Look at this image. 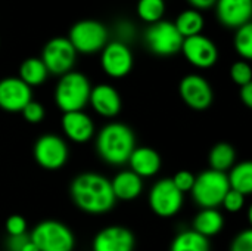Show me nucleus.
Here are the masks:
<instances>
[{
  "label": "nucleus",
  "instance_id": "1",
  "mask_svg": "<svg viewBox=\"0 0 252 251\" xmlns=\"http://www.w3.org/2000/svg\"><path fill=\"white\" fill-rule=\"evenodd\" d=\"M72 203L87 215L108 213L117 203L111 180L93 172L80 173L69 185Z\"/></svg>",
  "mask_w": 252,
  "mask_h": 251
},
{
  "label": "nucleus",
  "instance_id": "2",
  "mask_svg": "<svg viewBox=\"0 0 252 251\" xmlns=\"http://www.w3.org/2000/svg\"><path fill=\"white\" fill-rule=\"evenodd\" d=\"M134 149L136 136L133 130L123 123H109L103 126L96 136L97 155L111 166H123L128 163Z\"/></svg>",
  "mask_w": 252,
  "mask_h": 251
},
{
  "label": "nucleus",
  "instance_id": "3",
  "mask_svg": "<svg viewBox=\"0 0 252 251\" xmlns=\"http://www.w3.org/2000/svg\"><path fill=\"white\" fill-rule=\"evenodd\" d=\"M92 84L89 78L78 71H69L59 77L55 87V104L65 112L83 111L90 101Z\"/></svg>",
  "mask_w": 252,
  "mask_h": 251
},
{
  "label": "nucleus",
  "instance_id": "4",
  "mask_svg": "<svg viewBox=\"0 0 252 251\" xmlns=\"http://www.w3.org/2000/svg\"><path fill=\"white\" fill-rule=\"evenodd\" d=\"M230 189L227 173L205 170L196 176L192 198L201 209H219Z\"/></svg>",
  "mask_w": 252,
  "mask_h": 251
},
{
  "label": "nucleus",
  "instance_id": "5",
  "mask_svg": "<svg viewBox=\"0 0 252 251\" xmlns=\"http://www.w3.org/2000/svg\"><path fill=\"white\" fill-rule=\"evenodd\" d=\"M68 40L77 53L92 55L102 52L103 47L109 43V31L100 21L81 19L69 28Z\"/></svg>",
  "mask_w": 252,
  "mask_h": 251
},
{
  "label": "nucleus",
  "instance_id": "6",
  "mask_svg": "<svg viewBox=\"0 0 252 251\" xmlns=\"http://www.w3.org/2000/svg\"><path fill=\"white\" fill-rule=\"evenodd\" d=\"M30 238L38 251H72L75 247L72 231L58 220L40 222L32 229Z\"/></svg>",
  "mask_w": 252,
  "mask_h": 251
},
{
  "label": "nucleus",
  "instance_id": "7",
  "mask_svg": "<svg viewBox=\"0 0 252 251\" xmlns=\"http://www.w3.org/2000/svg\"><path fill=\"white\" fill-rule=\"evenodd\" d=\"M145 44L157 56H173L182 52L183 36L171 21L161 19L151 24L145 31Z\"/></svg>",
  "mask_w": 252,
  "mask_h": 251
},
{
  "label": "nucleus",
  "instance_id": "8",
  "mask_svg": "<svg viewBox=\"0 0 252 251\" xmlns=\"http://www.w3.org/2000/svg\"><path fill=\"white\" fill-rule=\"evenodd\" d=\"M149 207L151 210L164 219L173 217L176 216L185 203V194H182L176 185L173 183L171 178H165V179H159L157 180L151 191H149Z\"/></svg>",
  "mask_w": 252,
  "mask_h": 251
},
{
  "label": "nucleus",
  "instance_id": "9",
  "mask_svg": "<svg viewBox=\"0 0 252 251\" xmlns=\"http://www.w3.org/2000/svg\"><path fill=\"white\" fill-rule=\"evenodd\" d=\"M41 61L44 62L49 74L61 77L72 71L77 61V50L68 37H53L44 44L41 50Z\"/></svg>",
  "mask_w": 252,
  "mask_h": 251
},
{
  "label": "nucleus",
  "instance_id": "10",
  "mask_svg": "<svg viewBox=\"0 0 252 251\" xmlns=\"http://www.w3.org/2000/svg\"><path fill=\"white\" fill-rule=\"evenodd\" d=\"M32 155L35 163L44 170H59L62 169L69 157V149L66 142L58 135H43L40 136L32 148Z\"/></svg>",
  "mask_w": 252,
  "mask_h": 251
},
{
  "label": "nucleus",
  "instance_id": "11",
  "mask_svg": "<svg viewBox=\"0 0 252 251\" xmlns=\"http://www.w3.org/2000/svg\"><path fill=\"white\" fill-rule=\"evenodd\" d=\"M134 64L133 52L128 44L112 40L100 52V67L111 78H123L130 74Z\"/></svg>",
  "mask_w": 252,
  "mask_h": 251
},
{
  "label": "nucleus",
  "instance_id": "12",
  "mask_svg": "<svg viewBox=\"0 0 252 251\" xmlns=\"http://www.w3.org/2000/svg\"><path fill=\"white\" fill-rule=\"evenodd\" d=\"M179 95L182 101L195 111H205L214 101V92L210 81L199 74H188L180 80Z\"/></svg>",
  "mask_w": 252,
  "mask_h": 251
},
{
  "label": "nucleus",
  "instance_id": "13",
  "mask_svg": "<svg viewBox=\"0 0 252 251\" xmlns=\"http://www.w3.org/2000/svg\"><path fill=\"white\" fill-rule=\"evenodd\" d=\"M182 53L190 65L199 70H208L214 67L220 56L217 44L204 34L185 38Z\"/></svg>",
  "mask_w": 252,
  "mask_h": 251
},
{
  "label": "nucleus",
  "instance_id": "14",
  "mask_svg": "<svg viewBox=\"0 0 252 251\" xmlns=\"http://www.w3.org/2000/svg\"><path fill=\"white\" fill-rule=\"evenodd\" d=\"M31 101L32 90L19 77H4L0 80V109L21 112Z\"/></svg>",
  "mask_w": 252,
  "mask_h": 251
},
{
  "label": "nucleus",
  "instance_id": "15",
  "mask_svg": "<svg viewBox=\"0 0 252 251\" xmlns=\"http://www.w3.org/2000/svg\"><path fill=\"white\" fill-rule=\"evenodd\" d=\"M136 238L133 232L121 225L100 229L92 243V251H134Z\"/></svg>",
  "mask_w": 252,
  "mask_h": 251
},
{
  "label": "nucleus",
  "instance_id": "16",
  "mask_svg": "<svg viewBox=\"0 0 252 251\" xmlns=\"http://www.w3.org/2000/svg\"><path fill=\"white\" fill-rule=\"evenodd\" d=\"M216 15L221 25L238 30L252 21V0H217Z\"/></svg>",
  "mask_w": 252,
  "mask_h": 251
},
{
  "label": "nucleus",
  "instance_id": "17",
  "mask_svg": "<svg viewBox=\"0 0 252 251\" xmlns=\"http://www.w3.org/2000/svg\"><path fill=\"white\" fill-rule=\"evenodd\" d=\"M62 130L65 136L74 143H86L94 136V123L89 114L84 111L65 112L61 120Z\"/></svg>",
  "mask_w": 252,
  "mask_h": 251
},
{
  "label": "nucleus",
  "instance_id": "18",
  "mask_svg": "<svg viewBox=\"0 0 252 251\" xmlns=\"http://www.w3.org/2000/svg\"><path fill=\"white\" fill-rule=\"evenodd\" d=\"M89 104L92 108L99 114L100 117L105 118H114L120 114L123 102L118 90L106 83H100L94 87H92L90 93V101Z\"/></svg>",
  "mask_w": 252,
  "mask_h": 251
},
{
  "label": "nucleus",
  "instance_id": "19",
  "mask_svg": "<svg viewBox=\"0 0 252 251\" xmlns=\"http://www.w3.org/2000/svg\"><path fill=\"white\" fill-rule=\"evenodd\" d=\"M161 155L149 146H136L128 158L130 170L142 179L154 178L161 170Z\"/></svg>",
  "mask_w": 252,
  "mask_h": 251
},
{
  "label": "nucleus",
  "instance_id": "20",
  "mask_svg": "<svg viewBox=\"0 0 252 251\" xmlns=\"http://www.w3.org/2000/svg\"><path fill=\"white\" fill-rule=\"evenodd\" d=\"M111 186L114 191V195L120 201H133L136 200L142 191H143V179L137 176L134 172L121 170L114 176L111 180Z\"/></svg>",
  "mask_w": 252,
  "mask_h": 251
},
{
  "label": "nucleus",
  "instance_id": "21",
  "mask_svg": "<svg viewBox=\"0 0 252 251\" xmlns=\"http://www.w3.org/2000/svg\"><path fill=\"white\" fill-rule=\"evenodd\" d=\"M224 228V217L219 209H201L195 216L192 229L205 238H211L220 234Z\"/></svg>",
  "mask_w": 252,
  "mask_h": 251
},
{
  "label": "nucleus",
  "instance_id": "22",
  "mask_svg": "<svg viewBox=\"0 0 252 251\" xmlns=\"http://www.w3.org/2000/svg\"><path fill=\"white\" fill-rule=\"evenodd\" d=\"M208 164L211 170L229 173L232 167L236 164V151L227 142L216 143L208 155Z\"/></svg>",
  "mask_w": 252,
  "mask_h": 251
},
{
  "label": "nucleus",
  "instance_id": "23",
  "mask_svg": "<svg viewBox=\"0 0 252 251\" xmlns=\"http://www.w3.org/2000/svg\"><path fill=\"white\" fill-rule=\"evenodd\" d=\"M18 77L30 87H37L47 80L49 71L44 62L41 61V58H27L19 65Z\"/></svg>",
  "mask_w": 252,
  "mask_h": 251
},
{
  "label": "nucleus",
  "instance_id": "24",
  "mask_svg": "<svg viewBox=\"0 0 252 251\" xmlns=\"http://www.w3.org/2000/svg\"><path fill=\"white\" fill-rule=\"evenodd\" d=\"M230 188L242 195H252V160L236 163L227 173Z\"/></svg>",
  "mask_w": 252,
  "mask_h": 251
},
{
  "label": "nucleus",
  "instance_id": "25",
  "mask_svg": "<svg viewBox=\"0 0 252 251\" xmlns=\"http://www.w3.org/2000/svg\"><path fill=\"white\" fill-rule=\"evenodd\" d=\"M174 25L177 27V30L183 36V38H188V37L202 34L205 21L199 10L190 7V9H186L179 13V16L174 21Z\"/></svg>",
  "mask_w": 252,
  "mask_h": 251
},
{
  "label": "nucleus",
  "instance_id": "26",
  "mask_svg": "<svg viewBox=\"0 0 252 251\" xmlns=\"http://www.w3.org/2000/svg\"><path fill=\"white\" fill-rule=\"evenodd\" d=\"M170 251H211L210 240L193 229L177 234L170 246Z\"/></svg>",
  "mask_w": 252,
  "mask_h": 251
},
{
  "label": "nucleus",
  "instance_id": "27",
  "mask_svg": "<svg viewBox=\"0 0 252 251\" xmlns=\"http://www.w3.org/2000/svg\"><path fill=\"white\" fill-rule=\"evenodd\" d=\"M137 16L148 25L155 24L164 18L165 0H139L136 6Z\"/></svg>",
  "mask_w": 252,
  "mask_h": 251
},
{
  "label": "nucleus",
  "instance_id": "28",
  "mask_svg": "<svg viewBox=\"0 0 252 251\" xmlns=\"http://www.w3.org/2000/svg\"><path fill=\"white\" fill-rule=\"evenodd\" d=\"M233 44L236 53L244 61H252V21L236 30Z\"/></svg>",
  "mask_w": 252,
  "mask_h": 251
},
{
  "label": "nucleus",
  "instance_id": "29",
  "mask_svg": "<svg viewBox=\"0 0 252 251\" xmlns=\"http://www.w3.org/2000/svg\"><path fill=\"white\" fill-rule=\"evenodd\" d=\"M230 78L235 84H238L239 87L247 86L248 83L252 81V67L250 65L248 61H236L232 67H230Z\"/></svg>",
  "mask_w": 252,
  "mask_h": 251
},
{
  "label": "nucleus",
  "instance_id": "30",
  "mask_svg": "<svg viewBox=\"0 0 252 251\" xmlns=\"http://www.w3.org/2000/svg\"><path fill=\"white\" fill-rule=\"evenodd\" d=\"M24 120L30 124H38L44 120V115H46V111H44V107L37 102V101H31L30 104L25 105V108L21 111Z\"/></svg>",
  "mask_w": 252,
  "mask_h": 251
},
{
  "label": "nucleus",
  "instance_id": "31",
  "mask_svg": "<svg viewBox=\"0 0 252 251\" xmlns=\"http://www.w3.org/2000/svg\"><path fill=\"white\" fill-rule=\"evenodd\" d=\"M171 180L182 194H186V192H192L196 176L189 170H180L171 178Z\"/></svg>",
  "mask_w": 252,
  "mask_h": 251
},
{
  "label": "nucleus",
  "instance_id": "32",
  "mask_svg": "<svg viewBox=\"0 0 252 251\" xmlns=\"http://www.w3.org/2000/svg\"><path fill=\"white\" fill-rule=\"evenodd\" d=\"M245 198H247L245 195H242L241 192H238V191L230 188L229 192L226 194L221 206L229 213H239L244 209V206H245Z\"/></svg>",
  "mask_w": 252,
  "mask_h": 251
},
{
  "label": "nucleus",
  "instance_id": "33",
  "mask_svg": "<svg viewBox=\"0 0 252 251\" xmlns=\"http://www.w3.org/2000/svg\"><path fill=\"white\" fill-rule=\"evenodd\" d=\"M4 229L7 232V237H19L25 235L27 232V220L21 215H12L6 219Z\"/></svg>",
  "mask_w": 252,
  "mask_h": 251
},
{
  "label": "nucleus",
  "instance_id": "34",
  "mask_svg": "<svg viewBox=\"0 0 252 251\" xmlns=\"http://www.w3.org/2000/svg\"><path fill=\"white\" fill-rule=\"evenodd\" d=\"M230 251H252V228L241 231L232 241Z\"/></svg>",
  "mask_w": 252,
  "mask_h": 251
},
{
  "label": "nucleus",
  "instance_id": "35",
  "mask_svg": "<svg viewBox=\"0 0 252 251\" xmlns=\"http://www.w3.org/2000/svg\"><path fill=\"white\" fill-rule=\"evenodd\" d=\"M115 31H117V37H118L117 40L123 41L126 44H128V41H131L136 34L134 25L130 21H120L115 25Z\"/></svg>",
  "mask_w": 252,
  "mask_h": 251
},
{
  "label": "nucleus",
  "instance_id": "36",
  "mask_svg": "<svg viewBox=\"0 0 252 251\" xmlns=\"http://www.w3.org/2000/svg\"><path fill=\"white\" fill-rule=\"evenodd\" d=\"M28 238L30 237L27 234L25 235H19V237H7L6 249H7V251H21Z\"/></svg>",
  "mask_w": 252,
  "mask_h": 251
},
{
  "label": "nucleus",
  "instance_id": "37",
  "mask_svg": "<svg viewBox=\"0 0 252 251\" xmlns=\"http://www.w3.org/2000/svg\"><path fill=\"white\" fill-rule=\"evenodd\" d=\"M239 96H241V101H242V104H244L247 108L252 109V81L251 83H248L247 86L241 87Z\"/></svg>",
  "mask_w": 252,
  "mask_h": 251
},
{
  "label": "nucleus",
  "instance_id": "38",
  "mask_svg": "<svg viewBox=\"0 0 252 251\" xmlns=\"http://www.w3.org/2000/svg\"><path fill=\"white\" fill-rule=\"evenodd\" d=\"M188 3L192 6V9H196V10H207V9H211L216 6L217 0H188Z\"/></svg>",
  "mask_w": 252,
  "mask_h": 251
},
{
  "label": "nucleus",
  "instance_id": "39",
  "mask_svg": "<svg viewBox=\"0 0 252 251\" xmlns=\"http://www.w3.org/2000/svg\"><path fill=\"white\" fill-rule=\"evenodd\" d=\"M21 251H38V249H37V246L32 243V240H31V238H28V240H27V243L24 244V247H22V250Z\"/></svg>",
  "mask_w": 252,
  "mask_h": 251
},
{
  "label": "nucleus",
  "instance_id": "40",
  "mask_svg": "<svg viewBox=\"0 0 252 251\" xmlns=\"http://www.w3.org/2000/svg\"><path fill=\"white\" fill-rule=\"evenodd\" d=\"M248 222H250V226L252 228V204L250 206V209H248Z\"/></svg>",
  "mask_w": 252,
  "mask_h": 251
}]
</instances>
